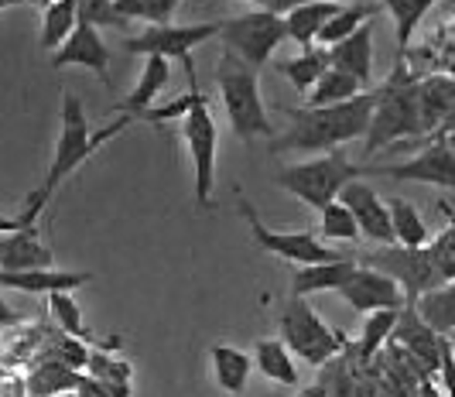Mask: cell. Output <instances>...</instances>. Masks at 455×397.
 I'll return each mask as SVG.
<instances>
[{
    "instance_id": "obj_27",
    "label": "cell",
    "mask_w": 455,
    "mask_h": 397,
    "mask_svg": "<svg viewBox=\"0 0 455 397\" xmlns=\"http://www.w3.org/2000/svg\"><path fill=\"white\" fill-rule=\"evenodd\" d=\"M79 28V0H52L42 7V48L59 52Z\"/></svg>"
},
{
    "instance_id": "obj_1",
    "label": "cell",
    "mask_w": 455,
    "mask_h": 397,
    "mask_svg": "<svg viewBox=\"0 0 455 397\" xmlns=\"http://www.w3.org/2000/svg\"><path fill=\"white\" fill-rule=\"evenodd\" d=\"M377 96L380 90H366L349 103L339 107H301V110H284L291 117V127L271 140L274 155H284V151H342V144L363 138L370 134V120L377 110Z\"/></svg>"
},
{
    "instance_id": "obj_49",
    "label": "cell",
    "mask_w": 455,
    "mask_h": 397,
    "mask_svg": "<svg viewBox=\"0 0 455 397\" xmlns=\"http://www.w3.org/2000/svg\"><path fill=\"white\" fill-rule=\"evenodd\" d=\"M11 7V0H0V11H7Z\"/></svg>"
},
{
    "instance_id": "obj_4",
    "label": "cell",
    "mask_w": 455,
    "mask_h": 397,
    "mask_svg": "<svg viewBox=\"0 0 455 397\" xmlns=\"http://www.w3.org/2000/svg\"><path fill=\"white\" fill-rule=\"evenodd\" d=\"M257 72L260 69H253L229 52H223L216 62V86H220V99H223L229 127L247 144L257 138H271V117H267L264 99H260Z\"/></svg>"
},
{
    "instance_id": "obj_29",
    "label": "cell",
    "mask_w": 455,
    "mask_h": 397,
    "mask_svg": "<svg viewBox=\"0 0 455 397\" xmlns=\"http://www.w3.org/2000/svg\"><path fill=\"white\" fill-rule=\"evenodd\" d=\"M79 370H72L59 360H48V363H38L31 374H28V394L31 397H62V394H76L79 387Z\"/></svg>"
},
{
    "instance_id": "obj_43",
    "label": "cell",
    "mask_w": 455,
    "mask_h": 397,
    "mask_svg": "<svg viewBox=\"0 0 455 397\" xmlns=\"http://www.w3.org/2000/svg\"><path fill=\"white\" fill-rule=\"evenodd\" d=\"M438 384L445 397H455V360L449 353V343H442V370H438Z\"/></svg>"
},
{
    "instance_id": "obj_42",
    "label": "cell",
    "mask_w": 455,
    "mask_h": 397,
    "mask_svg": "<svg viewBox=\"0 0 455 397\" xmlns=\"http://www.w3.org/2000/svg\"><path fill=\"white\" fill-rule=\"evenodd\" d=\"M55 360L83 374V370H86V363H90V346H86V343H79V339H72V336H62V339L55 343Z\"/></svg>"
},
{
    "instance_id": "obj_11",
    "label": "cell",
    "mask_w": 455,
    "mask_h": 397,
    "mask_svg": "<svg viewBox=\"0 0 455 397\" xmlns=\"http://www.w3.org/2000/svg\"><path fill=\"white\" fill-rule=\"evenodd\" d=\"M209 38H220V21L203 24H168V28H144L134 38H124V52L148 55V59H192V52Z\"/></svg>"
},
{
    "instance_id": "obj_15",
    "label": "cell",
    "mask_w": 455,
    "mask_h": 397,
    "mask_svg": "<svg viewBox=\"0 0 455 397\" xmlns=\"http://www.w3.org/2000/svg\"><path fill=\"white\" fill-rule=\"evenodd\" d=\"M72 66L96 72L107 86H114L110 83V48H107L103 35L92 24L79 21V28L72 31V38L52 55V69H72Z\"/></svg>"
},
{
    "instance_id": "obj_44",
    "label": "cell",
    "mask_w": 455,
    "mask_h": 397,
    "mask_svg": "<svg viewBox=\"0 0 455 397\" xmlns=\"http://www.w3.org/2000/svg\"><path fill=\"white\" fill-rule=\"evenodd\" d=\"M76 397H114L96 377H90V374H83L79 377V387H76Z\"/></svg>"
},
{
    "instance_id": "obj_28",
    "label": "cell",
    "mask_w": 455,
    "mask_h": 397,
    "mask_svg": "<svg viewBox=\"0 0 455 397\" xmlns=\"http://www.w3.org/2000/svg\"><path fill=\"white\" fill-rule=\"evenodd\" d=\"M411 308H414V312L421 315V322L432 329V332H438L442 339L455 336V281L452 284L435 288L428 295H421Z\"/></svg>"
},
{
    "instance_id": "obj_30",
    "label": "cell",
    "mask_w": 455,
    "mask_h": 397,
    "mask_svg": "<svg viewBox=\"0 0 455 397\" xmlns=\"http://www.w3.org/2000/svg\"><path fill=\"white\" fill-rule=\"evenodd\" d=\"M274 69L281 72V75H288L295 90H305V93H312V90H315V86L322 83V75L332 69V66H329V52H325V48H305L301 55H295V59H284V62H277Z\"/></svg>"
},
{
    "instance_id": "obj_19",
    "label": "cell",
    "mask_w": 455,
    "mask_h": 397,
    "mask_svg": "<svg viewBox=\"0 0 455 397\" xmlns=\"http://www.w3.org/2000/svg\"><path fill=\"white\" fill-rule=\"evenodd\" d=\"M418 107H421V123L425 134H438V127L449 120L455 110V75L449 72H435L418 79Z\"/></svg>"
},
{
    "instance_id": "obj_32",
    "label": "cell",
    "mask_w": 455,
    "mask_h": 397,
    "mask_svg": "<svg viewBox=\"0 0 455 397\" xmlns=\"http://www.w3.org/2000/svg\"><path fill=\"white\" fill-rule=\"evenodd\" d=\"M432 7L435 0H384V11L394 18V28H397V66H404L411 38H414L418 24L425 21V14Z\"/></svg>"
},
{
    "instance_id": "obj_3",
    "label": "cell",
    "mask_w": 455,
    "mask_h": 397,
    "mask_svg": "<svg viewBox=\"0 0 455 397\" xmlns=\"http://www.w3.org/2000/svg\"><path fill=\"white\" fill-rule=\"evenodd\" d=\"M425 138V123H421V107H418V79L408 72V66H394L390 79L377 96V110L370 120V134H366V155H377L390 144H404V140Z\"/></svg>"
},
{
    "instance_id": "obj_13",
    "label": "cell",
    "mask_w": 455,
    "mask_h": 397,
    "mask_svg": "<svg viewBox=\"0 0 455 397\" xmlns=\"http://www.w3.org/2000/svg\"><path fill=\"white\" fill-rule=\"evenodd\" d=\"M339 298L353 305V312H366V315L408 308V298H404V291L397 288V281H390L387 274H380V271H373V267H363V264L356 267L353 278L346 281Z\"/></svg>"
},
{
    "instance_id": "obj_37",
    "label": "cell",
    "mask_w": 455,
    "mask_h": 397,
    "mask_svg": "<svg viewBox=\"0 0 455 397\" xmlns=\"http://www.w3.org/2000/svg\"><path fill=\"white\" fill-rule=\"evenodd\" d=\"M116 14L127 21H148V28H168L172 14L179 11V0H114Z\"/></svg>"
},
{
    "instance_id": "obj_2",
    "label": "cell",
    "mask_w": 455,
    "mask_h": 397,
    "mask_svg": "<svg viewBox=\"0 0 455 397\" xmlns=\"http://www.w3.org/2000/svg\"><path fill=\"white\" fill-rule=\"evenodd\" d=\"M131 123H134V117L120 114L110 127H103L100 134H92L90 120H86V107H83L79 93L66 90V93H62V131H59V140H55V158H52V168H48L42 188H45L48 195H55V188L66 182V175L79 171V164L90 162L107 140H114L116 134H124Z\"/></svg>"
},
{
    "instance_id": "obj_45",
    "label": "cell",
    "mask_w": 455,
    "mask_h": 397,
    "mask_svg": "<svg viewBox=\"0 0 455 397\" xmlns=\"http://www.w3.org/2000/svg\"><path fill=\"white\" fill-rule=\"evenodd\" d=\"M21 322V312H14L7 302H0V326H18Z\"/></svg>"
},
{
    "instance_id": "obj_35",
    "label": "cell",
    "mask_w": 455,
    "mask_h": 397,
    "mask_svg": "<svg viewBox=\"0 0 455 397\" xmlns=\"http://www.w3.org/2000/svg\"><path fill=\"white\" fill-rule=\"evenodd\" d=\"M438 212L445 216V226L432 236L428 254H432V264H435V271H438V278H442V284H452L455 281V210L442 199V202H438Z\"/></svg>"
},
{
    "instance_id": "obj_18",
    "label": "cell",
    "mask_w": 455,
    "mask_h": 397,
    "mask_svg": "<svg viewBox=\"0 0 455 397\" xmlns=\"http://www.w3.org/2000/svg\"><path fill=\"white\" fill-rule=\"evenodd\" d=\"M329 66L353 75L363 90H370V83H373V24H363L356 35L329 48Z\"/></svg>"
},
{
    "instance_id": "obj_9",
    "label": "cell",
    "mask_w": 455,
    "mask_h": 397,
    "mask_svg": "<svg viewBox=\"0 0 455 397\" xmlns=\"http://www.w3.org/2000/svg\"><path fill=\"white\" fill-rule=\"evenodd\" d=\"M240 216L247 219L257 247H264L274 258L291 260L298 267H315V264H332V260L346 258L339 250H332L329 243H322L319 234H312V230H298V234H291V230H271L247 199H240Z\"/></svg>"
},
{
    "instance_id": "obj_34",
    "label": "cell",
    "mask_w": 455,
    "mask_h": 397,
    "mask_svg": "<svg viewBox=\"0 0 455 397\" xmlns=\"http://www.w3.org/2000/svg\"><path fill=\"white\" fill-rule=\"evenodd\" d=\"M397 315H401V312H373V315H366L363 329H360V343H356V360H360L363 367H370V363L384 353V346L394 339Z\"/></svg>"
},
{
    "instance_id": "obj_40",
    "label": "cell",
    "mask_w": 455,
    "mask_h": 397,
    "mask_svg": "<svg viewBox=\"0 0 455 397\" xmlns=\"http://www.w3.org/2000/svg\"><path fill=\"white\" fill-rule=\"evenodd\" d=\"M48 202H52V195L42 186L35 188V192H28V199H24V206L18 210V216H0V234L7 236V234H21V230H35Z\"/></svg>"
},
{
    "instance_id": "obj_50",
    "label": "cell",
    "mask_w": 455,
    "mask_h": 397,
    "mask_svg": "<svg viewBox=\"0 0 455 397\" xmlns=\"http://www.w3.org/2000/svg\"><path fill=\"white\" fill-rule=\"evenodd\" d=\"M62 397H76V394H62Z\"/></svg>"
},
{
    "instance_id": "obj_36",
    "label": "cell",
    "mask_w": 455,
    "mask_h": 397,
    "mask_svg": "<svg viewBox=\"0 0 455 397\" xmlns=\"http://www.w3.org/2000/svg\"><path fill=\"white\" fill-rule=\"evenodd\" d=\"M360 93H366V90L356 83V79H353V75L329 69L325 75H322L319 86L308 93V107H312V110H319V107H339V103L356 99Z\"/></svg>"
},
{
    "instance_id": "obj_22",
    "label": "cell",
    "mask_w": 455,
    "mask_h": 397,
    "mask_svg": "<svg viewBox=\"0 0 455 397\" xmlns=\"http://www.w3.org/2000/svg\"><path fill=\"white\" fill-rule=\"evenodd\" d=\"M209 356H212V377H216V387H220L227 397L243 394V391H247V384H251V374H253L251 353L220 343V346H212V350H209Z\"/></svg>"
},
{
    "instance_id": "obj_48",
    "label": "cell",
    "mask_w": 455,
    "mask_h": 397,
    "mask_svg": "<svg viewBox=\"0 0 455 397\" xmlns=\"http://www.w3.org/2000/svg\"><path fill=\"white\" fill-rule=\"evenodd\" d=\"M445 343H449V353H452V360H455V336H449Z\"/></svg>"
},
{
    "instance_id": "obj_26",
    "label": "cell",
    "mask_w": 455,
    "mask_h": 397,
    "mask_svg": "<svg viewBox=\"0 0 455 397\" xmlns=\"http://www.w3.org/2000/svg\"><path fill=\"white\" fill-rule=\"evenodd\" d=\"M253 367L260 374L281 384V387H298V367L291 350L281 343V339H257L253 346Z\"/></svg>"
},
{
    "instance_id": "obj_39",
    "label": "cell",
    "mask_w": 455,
    "mask_h": 397,
    "mask_svg": "<svg viewBox=\"0 0 455 397\" xmlns=\"http://www.w3.org/2000/svg\"><path fill=\"white\" fill-rule=\"evenodd\" d=\"M319 240L329 243V240H339V243H356L360 240V230H356V219L353 212L346 210L342 202H332L325 212H319Z\"/></svg>"
},
{
    "instance_id": "obj_47",
    "label": "cell",
    "mask_w": 455,
    "mask_h": 397,
    "mask_svg": "<svg viewBox=\"0 0 455 397\" xmlns=\"http://www.w3.org/2000/svg\"><path fill=\"white\" fill-rule=\"evenodd\" d=\"M298 397H329V394L322 391L319 384H312V387H305V391H301V394H298Z\"/></svg>"
},
{
    "instance_id": "obj_31",
    "label": "cell",
    "mask_w": 455,
    "mask_h": 397,
    "mask_svg": "<svg viewBox=\"0 0 455 397\" xmlns=\"http://www.w3.org/2000/svg\"><path fill=\"white\" fill-rule=\"evenodd\" d=\"M380 11H384V4H346L339 14L322 28V35H319V42H315V45L329 52L332 45L346 42L349 35H356V31H360L363 24H370V18H377Z\"/></svg>"
},
{
    "instance_id": "obj_12",
    "label": "cell",
    "mask_w": 455,
    "mask_h": 397,
    "mask_svg": "<svg viewBox=\"0 0 455 397\" xmlns=\"http://www.w3.org/2000/svg\"><path fill=\"white\" fill-rule=\"evenodd\" d=\"M377 171L397 179V182H425V186L455 188V151L445 138H432L421 155H414L401 164L377 168Z\"/></svg>"
},
{
    "instance_id": "obj_16",
    "label": "cell",
    "mask_w": 455,
    "mask_h": 397,
    "mask_svg": "<svg viewBox=\"0 0 455 397\" xmlns=\"http://www.w3.org/2000/svg\"><path fill=\"white\" fill-rule=\"evenodd\" d=\"M390 343H397V346L408 353L411 360L432 377V380L438 377V370H442V343H445V339L425 326L421 315H418L411 305L408 308H401L397 329H394V339H390Z\"/></svg>"
},
{
    "instance_id": "obj_25",
    "label": "cell",
    "mask_w": 455,
    "mask_h": 397,
    "mask_svg": "<svg viewBox=\"0 0 455 397\" xmlns=\"http://www.w3.org/2000/svg\"><path fill=\"white\" fill-rule=\"evenodd\" d=\"M387 212H390V226H394V240L397 247H408V250H421L432 243V230L428 223L421 219V212L414 210L411 199H387Z\"/></svg>"
},
{
    "instance_id": "obj_20",
    "label": "cell",
    "mask_w": 455,
    "mask_h": 397,
    "mask_svg": "<svg viewBox=\"0 0 455 397\" xmlns=\"http://www.w3.org/2000/svg\"><path fill=\"white\" fill-rule=\"evenodd\" d=\"M346 4L339 0H301L295 11L284 18V28H288V42H298L301 48H315L322 28L339 14Z\"/></svg>"
},
{
    "instance_id": "obj_17",
    "label": "cell",
    "mask_w": 455,
    "mask_h": 397,
    "mask_svg": "<svg viewBox=\"0 0 455 397\" xmlns=\"http://www.w3.org/2000/svg\"><path fill=\"white\" fill-rule=\"evenodd\" d=\"M0 271L4 274H31V271H55V254L38 226L21 234L0 236Z\"/></svg>"
},
{
    "instance_id": "obj_46",
    "label": "cell",
    "mask_w": 455,
    "mask_h": 397,
    "mask_svg": "<svg viewBox=\"0 0 455 397\" xmlns=\"http://www.w3.org/2000/svg\"><path fill=\"white\" fill-rule=\"evenodd\" d=\"M418 397H445V391L435 384L432 377L428 380H421V387H418Z\"/></svg>"
},
{
    "instance_id": "obj_41",
    "label": "cell",
    "mask_w": 455,
    "mask_h": 397,
    "mask_svg": "<svg viewBox=\"0 0 455 397\" xmlns=\"http://www.w3.org/2000/svg\"><path fill=\"white\" fill-rule=\"evenodd\" d=\"M79 21L92 24V28L100 31V24H107V28H124L127 18L116 14L114 0H79Z\"/></svg>"
},
{
    "instance_id": "obj_33",
    "label": "cell",
    "mask_w": 455,
    "mask_h": 397,
    "mask_svg": "<svg viewBox=\"0 0 455 397\" xmlns=\"http://www.w3.org/2000/svg\"><path fill=\"white\" fill-rule=\"evenodd\" d=\"M86 374L96 377L107 391L114 397H131V384H134V367L124 363V360H114L107 350L92 346L90 350V363H86Z\"/></svg>"
},
{
    "instance_id": "obj_14",
    "label": "cell",
    "mask_w": 455,
    "mask_h": 397,
    "mask_svg": "<svg viewBox=\"0 0 455 397\" xmlns=\"http://www.w3.org/2000/svg\"><path fill=\"white\" fill-rule=\"evenodd\" d=\"M339 202L353 212L360 236H370L377 247H394L397 243L394 240V226H390L387 202L373 192V186H366V182L356 179V182H349V186L342 188Z\"/></svg>"
},
{
    "instance_id": "obj_8",
    "label": "cell",
    "mask_w": 455,
    "mask_h": 397,
    "mask_svg": "<svg viewBox=\"0 0 455 397\" xmlns=\"http://www.w3.org/2000/svg\"><path fill=\"white\" fill-rule=\"evenodd\" d=\"M356 260H360L363 267H373V271L387 274L390 281H397V288L404 291L408 305H414L421 295H428L435 288H442V278H438V271H435L428 247L408 250V247H397V243H394V247L366 250V254H360Z\"/></svg>"
},
{
    "instance_id": "obj_6",
    "label": "cell",
    "mask_w": 455,
    "mask_h": 397,
    "mask_svg": "<svg viewBox=\"0 0 455 397\" xmlns=\"http://www.w3.org/2000/svg\"><path fill=\"white\" fill-rule=\"evenodd\" d=\"M281 343L291 350V356L312 363V367H325L329 360H336L339 353L349 350V343L339 332L325 326L319 312L305 298H291L281 312Z\"/></svg>"
},
{
    "instance_id": "obj_38",
    "label": "cell",
    "mask_w": 455,
    "mask_h": 397,
    "mask_svg": "<svg viewBox=\"0 0 455 397\" xmlns=\"http://www.w3.org/2000/svg\"><path fill=\"white\" fill-rule=\"evenodd\" d=\"M48 312L55 315V322L62 326V332H66V336L79 339V343H86V346H92V343H96L90 329L83 326V308L76 305V298H72V295H66V291L48 295Z\"/></svg>"
},
{
    "instance_id": "obj_5",
    "label": "cell",
    "mask_w": 455,
    "mask_h": 397,
    "mask_svg": "<svg viewBox=\"0 0 455 397\" xmlns=\"http://www.w3.org/2000/svg\"><path fill=\"white\" fill-rule=\"evenodd\" d=\"M356 175H360V164L349 162L346 151H329V155H319L312 162L281 168L274 175V182L284 192L298 195L301 202H308L315 212H325L332 202H339L342 188L356 182Z\"/></svg>"
},
{
    "instance_id": "obj_10",
    "label": "cell",
    "mask_w": 455,
    "mask_h": 397,
    "mask_svg": "<svg viewBox=\"0 0 455 397\" xmlns=\"http://www.w3.org/2000/svg\"><path fill=\"white\" fill-rule=\"evenodd\" d=\"M182 138L188 147V158L196 168V202L199 206H212V192H216V155H220V131L209 110L205 93L196 99V107L188 110L182 120Z\"/></svg>"
},
{
    "instance_id": "obj_24",
    "label": "cell",
    "mask_w": 455,
    "mask_h": 397,
    "mask_svg": "<svg viewBox=\"0 0 455 397\" xmlns=\"http://www.w3.org/2000/svg\"><path fill=\"white\" fill-rule=\"evenodd\" d=\"M90 281L86 271H31V274H4L0 271V284L14 288V291H28V295H59V291H76Z\"/></svg>"
},
{
    "instance_id": "obj_23",
    "label": "cell",
    "mask_w": 455,
    "mask_h": 397,
    "mask_svg": "<svg viewBox=\"0 0 455 397\" xmlns=\"http://www.w3.org/2000/svg\"><path fill=\"white\" fill-rule=\"evenodd\" d=\"M168 79H172V66H168V59H148L144 62V72H140V79H137L134 93L124 96L120 103H116V110L120 114H127V117H140L144 110H151L155 107V99L161 96V90L168 86Z\"/></svg>"
},
{
    "instance_id": "obj_21",
    "label": "cell",
    "mask_w": 455,
    "mask_h": 397,
    "mask_svg": "<svg viewBox=\"0 0 455 397\" xmlns=\"http://www.w3.org/2000/svg\"><path fill=\"white\" fill-rule=\"evenodd\" d=\"M360 260L356 258H346L332 260V264H315V267H298L295 278H291V291L295 298H308V295H319V291H336L339 295L346 288V281L356 274Z\"/></svg>"
},
{
    "instance_id": "obj_7",
    "label": "cell",
    "mask_w": 455,
    "mask_h": 397,
    "mask_svg": "<svg viewBox=\"0 0 455 397\" xmlns=\"http://www.w3.org/2000/svg\"><path fill=\"white\" fill-rule=\"evenodd\" d=\"M220 42H223V52L260 69L271 62L277 45L288 42V28H284V18H274L271 11H247L220 21Z\"/></svg>"
}]
</instances>
